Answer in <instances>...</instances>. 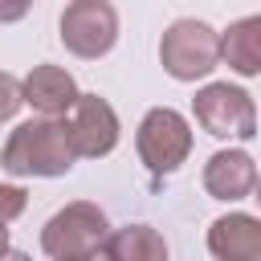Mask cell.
<instances>
[{
  "label": "cell",
  "mask_w": 261,
  "mask_h": 261,
  "mask_svg": "<svg viewBox=\"0 0 261 261\" xmlns=\"http://www.w3.org/2000/svg\"><path fill=\"white\" fill-rule=\"evenodd\" d=\"M208 253L216 261H261V220L253 212H228L208 224Z\"/></svg>",
  "instance_id": "cell-10"
},
{
  "label": "cell",
  "mask_w": 261,
  "mask_h": 261,
  "mask_svg": "<svg viewBox=\"0 0 261 261\" xmlns=\"http://www.w3.org/2000/svg\"><path fill=\"white\" fill-rule=\"evenodd\" d=\"M159 65L175 82H200L220 65V33L208 20L179 16L159 37Z\"/></svg>",
  "instance_id": "cell-2"
},
{
  "label": "cell",
  "mask_w": 261,
  "mask_h": 261,
  "mask_svg": "<svg viewBox=\"0 0 261 261\" xmlns=\"http://www.w3.org/2000/svg\"><path fill=\"white\" fill-rule=\"evenodd\" d=\"M77 82H73V73L69 69H61V65H33L29 69V77L20 82V98H24V106H33L37 114H45V118H61V114H69V106L77 102Z\"/></svg>",
  "instance_id": "cell-9"
},
{
  "label": "cell",
  "mask_w": 261,
  "mask_h": 261,
  "mask_svg": "<svg viewBox=\"0 0 261 261\" xmlns=\"http://www.w3.org/2000/svg\"><path fill=\"white\" fill-rule=\"evenodd\" d=\"M0 261H33V257L20 253V249H0Z\"/></svg>",
  "instance_id": "cell-16"
},
{
  "label": "cell",
  "mask_w": 261,
  "mask_h": 261,
  "mask_svg": "<svg viewBox=\"0 0 261 261\" xmlns=\"http://www.w3.org/2000/svg\"><path fill=\"white\" fill-rule=\"evenodd\" d=\"M135 151L143 159V167L151 175H171L188 163L192 155V126L179 110L171 106H151L143 118H139V130H135Z\"/></svg>",
  "instance_id": "cell-3"
},
{
  "label": "cell",
  "mask_w": 261,
  "mask_h": 261,
  "mask_svg": "<svg viewBox=\"0 0 261 261\" xmlns=\"http://www.w3.org/2000/svg\"><path fill=\"white\" fill-rule=\"evenodd\" d=\"M200 179H204V192H208L212 200L237 204V200L253 196V188H257V163H253L249 151L224 147V151H216V155L204 163V175H200Z\"/></svg>",
  "instance_id": "cell-8"
},
{
  "label": "cell",
  "mask_w": 261,
  "mask_h": 261,
  "mask_svg": "<svg viewBox=\"0 0 261 261\" xmlns=\"http://www.w3.org/2000/svg\"><path fill=\"white\" fill-rule=\"evenodd\" d=\"M192 114H196V122H200L208 135H216V139H241V143H249V139L257 135L253 94L241 90V86H228V82H208L204 90H196Z\"/></svg>",
  "instance_id": "cell-4"
},
{
  "label": "cell",
  "mask_w": 261,
  "mask_h": 261,
  "mask_svg": "<svg viewBox=\"0 0 261 261\" xmlns=\"http://www.w3.org/2000/svg\"><path fill=\"white\" fill-rule=\"evenodd\" d=\"M20 106H24V98H20V77L0 69V122H12Z\"/></svg>",
  "instance_id": "cell-13"
},
{
  "label": "cell",
  "mask_w": 261,
  "mask_h": 261,
  "mask_svg": "<svg viewBox=\"0 0 261 261\" xmlns=\"http://www.w3.org/2000/svg\"><path fill=\"white\" fill-rule=\"evenodd\" d=\"M0 249H8V224H0Z\"/></svg>",
  "instance_id": "cell-18"
},
{
  "label": "cell",
  "mask_w": 261,
  "mask_h": 261,
  "mask_svg": "<svg viewBox=\"0 0 261 261\" xmlns=\"http://www.w3.org/2000/svg\"><path fill=\"white\" fill-rule=\"evenodd\" d=\"M57 29H61V45L73 57L98 61L118 45V8L110 0H69Z\"/></svg>",
  "instance_id": "cell-6"
},
{
  "label": "cell",
  "mask_w": 261,
  "mask_h": 261,
  "mask_svg": "<svg viewBox=\"0 0 261 261\" xmlns=\"http://www.w3.org/2000/svg\"><path fill=\"white\" fill-rule=\"evenodd\" d=\"M220 61L241 77L261 73V16H241L220 33Z\"/></svg>",
  "instance_id": "cell-12"
},
{
  "label": "cell",
  "mask_w": 261,
  "mask_h": 261,
  "mask_svg": "<svg viewBox=\"0 0 261 261\" xmlns=\"http://www.w3.org/2000/svg\"><path fill=\"white\" fill-rule=\"evenodd\" d=\"M29 204V192L20 184H0V224H12Z\"/></svg>",
  "instance_id": "cell-14"
},
{
  "label": "cell",
  "mask_w": 261,
  "mask_h": 261,
  "mask_svg": "<svg viewBox=\"0 0 261 261\" xmlns=\"http://www.w3.org/2000/svg\"><path fill=\"white\" fill-rule=\"evenodd\" d=\"M57 261H102L98 253H82V257H57Z\"/></svg>",
  "instance_id": "cell-17"
},
{
  "label": "cell",
  "mask_w": 261,
  "mask_h": 261,
  "mask_svg": "<svg viewBox=\"0 0 261 261\" xmlns=\"http://www.w3.org/2000/svg\"><path fill=\"white\" fill-rule=\"evenodd\" d=\"M29 8H33V0H0V24H16V20H24Z\"/></svg>",
  "instance_id": "cell-15"
},
{
  "label": "cell",
  "mask_w": 261,
  "mask_h": 261,
  "mask_svg": "<svg viewBox=\"0 0 261 261\" xmlns=\"http://www.w3.org/2000/svg\"><path fill=\"white\" fill-rule=\"evenodd\" d=\"M65 122H69V139H73L77 159H102V155H110L118 147V130H122L118 114L98 94H77Z\"/></svg>",
  "instance_id": "cell-7"
},
{
  "label": "cell",
  "mask_w": 261,
  "mask_h": 261,
  "mask_svg": "<svg viewBox=\"0 0 261 261\" xmlns=\"http://www.w3.org/2000/svg\"><path fill=\"white\" fill-rule=\"evenodd\" d=\"M110 232V220L98 204L90 200H73L65 208H57L45 228H41V249L57 261V257H82V253H98L102 241Z\"/></svg>",
  "instance_id": "cell-5"
},
{
  "label": "cell",
  "mask_w": 261,
  "mask_h": 261,
  "mask_svg": "<svg viewBox=\"0 0 261 261\" xmlns=\"http://www.w3.org/2000/svg\"><path fill=\"white\" fill-rule=\"evenodd\" d=\"M73 163H77V151H73L65 114H61V118L37 114V118L20 122V126L4 139V147H0V167H4L8 175H16V179H29V175H37V179H57V175H65Z\"/></svg>",
  "instance_id": "cell-1"
},
{
  "label": "cell",
  "mask_w": 261,
  "mask_h": 261,
  "mask_svg": "<svg viewBox=\"0 0 261 261\" xmlns=\"http://www.w3.org/2000/svg\"><path fill=\"white\" fill-rule=\"evenodd\" d=\"M98 257L102 261H167V241L151 224H122L106 232Z\"/></svg>",
  "instance_id": "cell-11"
}]
</instances>
